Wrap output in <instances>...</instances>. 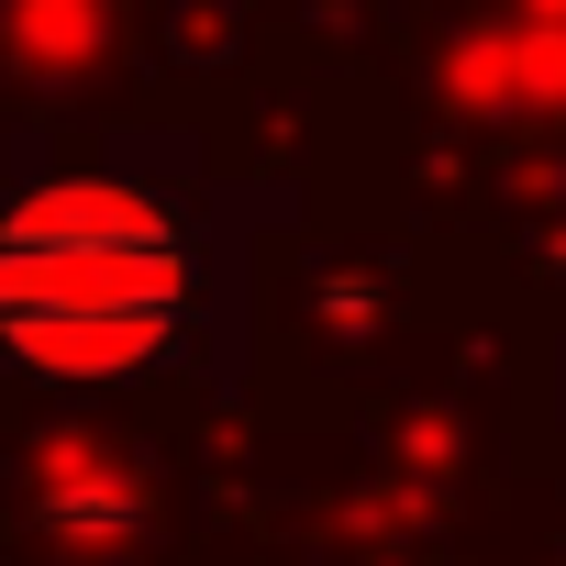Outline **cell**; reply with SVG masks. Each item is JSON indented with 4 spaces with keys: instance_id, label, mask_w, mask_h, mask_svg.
<instances>
[{
    "instance_id": "1",
    "label": "cell",
    "mask_w": 566,
    "mask_h": 566,
    "mask_svg": "<svg viewBox=\"0 0 566 566\" xmlns=\"http://www.w3.org/2000/svg\"><path fill=\"white\" fill-rule=\"evenodd\" d=\"M211 301V244L178 189L145 178H34L0 200V367L34 389L156 378Z\"/></svg>"
}]
</instances>
